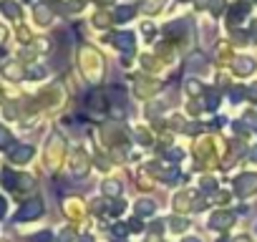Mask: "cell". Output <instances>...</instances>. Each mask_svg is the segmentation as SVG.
Listing matches in <instances>:
<instances>
[{
  "label": "cell",
  "mask_w": 257,
  "mask_h": 242,
  "mask_svg": "<svg viewBox=\"0 0 257 242\" xmlns=\"http://www.w3.org/2000/svg\"><path fill=\"white\" fill-rule=\"evenodd\" d=\"M43 212H46V204H43V199H31V202H26V204H23V207L16 212V222L38 219Z\"/></svg>",
  "instance_id": "6da1fadb"
},
{
  "label": "cell",
  "mask_w": 257,
  "mask_h": 242,
  "mask_svg": "<svg viewBox=\"0 0 257 242\" xmlns=\"http://www.w3.org/2000/svg\"><path fill=\"white\" fill-rule=\"evenodd\" d=\"M257 189V174H239L234 179V192L239 197H249Z\"/></svg>",
  "instance_id": "7a4b0ae2"
},
{
  "label": "cell",
  "mask_w": 257,
  "mask_h": 242,
  "mask_svg": "<svg viewBox=\"0 0 257 242\" xmlns=\"http://www.w3.org/2000/svg\"><path fill=\"white\" fill-rule=\"evenodd\" d=\"M33 154H36V149H33L31 144H18V147L11 152V162H13V164H28V162L33 159Z\"/></svg>",
  "instance_id": "3957f363"
},
{
  "label": "cell",
  "mask_w": 257,
  "mask_h": 242,
  "mask_svg": "<svg viewBox=\"0 0 257 242\" xmlns=\"http://www.w3.org/2000/svg\"><path fill=\"white\" fill-rule=\"evenodd\" d=\"M232 222H234V214L232 212H214L209 217V227L212 229H227Z\"/></svg>",
  "instance_id": "277c9868"
},
{
  "label": "cell",
  "mask_w": 257,
  "mask_h": 242,
  "mask_svg": "<svg viewBox=\"0 0 257 242\" xmlns=\"http://www.w3.org/2000/svg\"><path fill=\"white\" fill-rule=\"evenodd\" d=\"M254 58H249V56H239L237 58V63H234V73H239V76H249L252 71H254Z\"/></svg>",
  "instance_id": "5b68a950"
},
{
  "label": "cell",
  "mask_w": 257,
  "mask_h": 242,
  "mask_svg": "<svg viewBox=\"0 0 257 242\" xmlns=\"http://www.w3.org/2000/svg\"><path fill=\"white\" fill-rule=\"evenodd\" d=\"M134 16H137V6H118V8L113 11L116 23H128Z\"/></svg>",
  "instance_id": "8992f818"
},
{
  "label": "cell",
  "mask_w": 257,
  "mask_h": 242,
  "mask_svg": "<svg viewBox=\"0 0 257 242\" xmlns=\"http://www.w3.org/2000/svg\"><path fill=\"white\" fill-rule=\"evenodd\" d=\"M3 76L8 78V81H23L26 78V71H23V66H18V63H8V66H3Z\"/></svg>",
  "instance_id": "52a82bcc"
},
{
  "label": "cell",
  "mask_w": 257,
  "mask_h": 242,
  "mask_svg": "<svg viewBox=\"0 0 257 242\" xmlns=\"http://www.w3.org/2000/svg\"><path fill=\"white\" fill-rule=\"evenodd\" d=\"M0 11H3L6 18H11V21H21V6L13 3V0H3V3H0Z\"/></svg>",
  "instance_id": "ba28073f"
},
{
  "label": "cell",
  "mask_w": 257,
  "mask_h": 242,
  "mask_svg": "<svg viewBox=\"0 0 257 242\" xmlns=\"http://www.w3.org/2000/svg\"><path fill=\"white\" fill-rule=\"evenodd\" d=\"M113 43H116V48L118 51H134V33H118L116 38H113Z\"/></svg>",
  "instance_id": "9c48e42d"
},
{
  "label": "cell",
  "mask_w": 257,
  "mask_h": 242,
  "mask_svg": "<svg viewBox=\"0 0 257 242\" xmlns=\"http://www.w3.org/2000/svg\"><path fill=\"white\" fill-rule=\"evenodd\" d=\"M197 8L199 11H212L214 16H219L222 8H224V0H197Z\"/></svg>",
  "instance_id": "30bf717a"
},
{
  "label": "cell",
  "mask_w": 257,
  "mask_h": 242,
  "mask_svg": "<svg viewBox=\"0 0 257 242\" xmlns=\"http://www.w3.org/2000/svg\"><path fill=\"white\" fill-rule=\"evenodd\" d=\"M51 21H53V11L48 6H36V23L51 26Z\"/></svg>",
  "instance_id": "8fae6325"
},
{
  "label": "cell",
  "mask_w": 257,
  "mask_h": 242,
  "mask_svg": "<svg viewBox=\"0 0 257 242\" xmlns=\"http://www.w3.org/2000/svg\"><path fill=\"white\" fill-rule=\"evenodd\" d=\"M101 189H103L106 197H118V194H121V182H116V179H106Z\"/></svg>",
  "instance_id": "7c38bea8"
},
{
  "label": "cell",
  "mask_w": 257,
  "mask_h": 242,
  "mask_svg": "<svg viewBox=\"0 0 257 242\" xmlns=\"http://www.w3.org/2000/svg\"><path fill=\"white\" fill-rule=\"evenodd\" d=\"M134 209H137V217H139V214H154V212H157V204H154L152 199H139Z\"/></svg>",
  "instance_id": "4fadbf2b"
},
{
  "label": "cell",
  "mask_w": 257,
  "mask_h": 242,
  "mask_svg": "<svg viewBox=\"0 0 257 242\" xmlns=\"http://www.w3.org/2000/svg\"><path fill=\"white\" fill-rule=\"evenodd\" d=\"M169 222H172V229H174V232H184V229L189 227V222H187L184 217H172Z\"/></svg>",
  "instance_id": "5bb4252c"
},
{
  "label": "cell",
  "mask_w": 257,
  "mask_h": 242,
  "mask_svg": "<svg viewBox=\"0 0 257 242\" xmlns=\"http://www.w3.org/2000/svg\"><path fill=\"white\" fill-rule=\"evenodd\" d=\"M11 142H13L11 132H8L6 127H0V149H6V147H11Z\"/></svg>",
  "instance_id": "9a60e30c"
},
{
  "label": "cell",
  "mask_w": 257,
  "mask_h": 242,
  "mask_svg": "<svg viewBox=\"0 0 257 242\" xmlns=\"http://www.w3.org/2000/svg\"><path fill=\"white\" fill-rule=\"evenodd\" d=\"M187 91H189V93H192V96H199V93H202V91H204V86H202V83H197V81H194V78H192V81H189V83H187Z\"/></svg>",
  "instance_id": "2e32d148"
},
{
  "label": "cell",
  "mask_w": 257,
  "mask_h": 242,
  "mask_svg": "<svg viewBox=\"0 0 257 242\" xmlns=\"http://www.w3.org/2000/svg\"><path fill=\"white\" fill-rule=\"evenodd\" d=\"M28 76H31V78H43V76H46V68H38V66H33V68L28 71Z\"/></svg>",
  "instance_id": "e0dca14e"
},
{
  "label": "cell",
  "mask_w": 257,
  "mask_h": 242,
  "mask_svg": "<svg viewBox=\"0 0 257 242\" xmlns=\"http://www.w3.org/2000/svg\"><path fill=\"white\" fill-rule=\"evenodd\" d=\"M123 209H126V204H123V202H121V199H118V202H113V204H111V212H113V214H121V212H123Z\"/></svg>",
  "instance_id": "ac0fdd59"
},
{
  "label": "cell",
  "mask_w": 257,
  "mask_h": 242,
  "mask_svg": "<svg viewBox=\"0 0 257 242\" xmlns=\"http://www.w3.org/2000/svg\"><path fill=\"white\" fill-rule=\"evenodd\" d=\"M58 242H73V232L71 229H63L61 237H58Z\"/></svg>",
  "instance_id": "d6986e66"
},
{
  "label": "cell",
  "mask_w": 257,
  "mask_h": 242,
  "mask_svg": "<svg viewBox=\"0 0 257 242\" xmlns=\"http://www.w3.org/2000/svg\"><path fill=\"white\" fill-rule=\"evenodd\" d=\"M207 108H217V93L214 91L207 96Z\"/></svg>",
  "instance_id": "ffe728a7"
},
{
  "label": "cell",
  "mask_w": 257,
  "mask_h": 242,
  "mask_svg": "<svg viewBox=\"0 0 257 242\" xmlns=\"http://www.w3.org/2000/svg\"><path fill=\"white\" fill-rule=\"evenodd\" d=\"M229 96H232V101L237 103V98H242V88H239V91H237V88H232V91H229Z\"/></svg>",
  "instance_id": "44dd1931"
},
{
  "label": "cell",
  "mask_w": 257,
  "mask_h": 242,
  "mask_svg": "<svg viewBox=\"0 0 257 242\" xmlns=\"http://www.w3.org/2000/svg\"><path fill=\"white\" fill-rule=\"evenodd\" d=\"M113 234H126V227L123 224H113Z\"/></svg>",
  "instance_id": "7402d4cb"
},
{
  "label": "cell",
  "mask_w": 257,
  "mask_h": 242,
  "mask_svg": "<svg viewBox=\"0 0 257 242\" xmlns=\"http://www.w3.org/2000/svg\"><path fill=\"white\" fill-rule=\"evenodd\" d=\"M132 222H134V224H132V229H144V224L139 222V217H137V219H132Z\"/></svg>",
  "instance_id": "603a6c76"
},
{
  "label": "cell",
  "mask_w": 257,
  "mask_h": 242,
  "mask_svg": "<svg viewBox=\"0 0 257 242\" xmlns=\"http://www.w3.org/2000/svg\"><path fill=\"white\" fill-rule=\"evenodd\" d=\"M3 214H6V199L0 197V217H3Z\"/></svg>",
  "instance_id": "cb8c5ba5"
},
{
  "label": "cell",
  "mask_w": 257,
  "mask_h": 242,
  "mask_svg": "<svg viewBox=\"0 0 257 242\" xmlns=\"http://www.w3.org/2000/svg\"><path fill=\"white\" fill-rule=\"evenodd\" d=\"M249 96H252V98H254V101H257V83H254V86H252V88H249Z\"/></svg>",
  "instance_id": "d4e9b609"
},
{
  "label": "cell",
  "mask_w": 257,
  "mask_h": 242,
  "mask_svg": "<svg viewBox=\"0 0 257 242\" xmlns=\"http://www.w3.org/2000/svg\"><path fill=\"white\" fill-rule=\"evenodd\" d=\"M249 159H252V162H254V164H257V147H254V149H252V152H249Z\"/></svg>",
  "instance_id": "484cf974"
},
{
  "label": "cell",
  "mask_w": 257,
  "mask_h": 242,
  "mask_svg": "<svg viewBox=\"0 0 257 242\" xmlns=\"http://www.w3.org/2000/svg\"><path fill=\"white\" fill-rule=\"evenodd\" d=\"M3 41H6V28L0 26V43H3Z\"/></svg>",
  "instance_id": "4316f807"
},
{
  "label": "cell",
  "mask_w": 257,
  "mask_h": 242,
  "mask_svg": "<svg viewBox=\"0 0 257 242\" xmlns=\"http://www.w3.org/2000/svg\"><path fill=\"white\" fill-rule=\"evenodd\" d=\"M252 36H254V43H257V23L252 26Z\"/></svg>",
  "instance_id": "83f0119b"
},
{
  "label": "cell",
  "mask_w": 257,
  "mask_h": 242,
  "mask_svg": "<svg viewBox=\"0 0 257 242\" xmlns=\"http://www.w3.org/2000/svg\"><path fill=\"white\" fill-rule=\"evenodd\" d=\"M184 242H202V239H199V237H187Z\"/></svg>",
  "instance_id": "f1b7e54d"
},
{
  "label": "cell",
  "mask_w": 257,
  "mask_h": 242,
  "mask_svg": "<svg viewBox=\"0 0 257 242\" xmlns=\"http://www.w3.org/2000/svg\"><path fill=\"white\" fill-rule=\"evenodd\" d=\"M234 242H249V239H247V237H237Z\"/></svg>",
  "instance_id": "f546056e"
},
{
  "label": "cell",
  "mask_w": 257,
  "mask_h": 242,
  "mask_svg": "<svg viewBox=\"0 0 257 242\" xmlns=\"http://www.w3.org/2000/svg\"><path fill=\"white\" fill-rule=\"evenodd\" d=\"M98 3H111V0H98Z\"/></svg>",
  "instance_id": "4dcf8cb0"
},
{
  "label": "cell",
  "mask_w": 257,
  "mask_h": 242,
  "mask_svg": "<svg viewBox=\"0 0 257 242\" xmlns=\"http://www.w3.org/2000/svg\"><path fill=\"white\" fill-rule=\"evenodd\" d=\"M0 101H3V91H0Z\"/></svg>",
  "instance_id": "1f68e13d"
},
{
  "label": "cell",
  "mask_w": 257,
  "mask_h": 242,
  "mask_svg": "<svg viewBox=\"0 0 257 242\" xmlns=\"http://www.w3.org/2000/svg\"><path fill=\"white\" fill-rule=\"evenodd\" d=\"M254 3H257V0H254Z\"/></svg>",
  "instance_id": "d6a6232c"
}]
</instances>
